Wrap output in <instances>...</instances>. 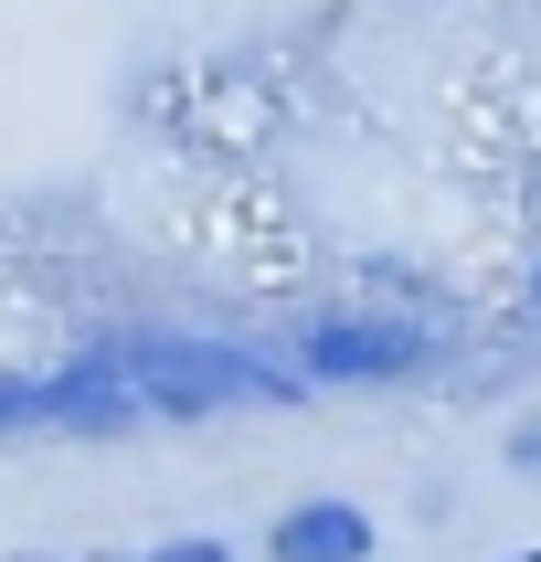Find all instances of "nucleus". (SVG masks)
Returning <instances> with one entry per match:
<instances>
[{"label": "nucleus", "instance_id": "f257e3e1", "mask_svg": "<svg viewBox=\"0 0 541 562\" xmlns=\"http://www.w3.org/2000/svg\"><path fill=\"white\" fill-rule=\"evenodd\" d=\"M127 372V393L170 425H202V414H297L308 404V372L277 361L255 340H191V329H138V340H95Z\"/></svg>", "mask_w": 541, "mask_h": 562}, {"label": "nucleus", "instance_id": "f03ea898", "mask_svg": "<svg viewBox=\"0 0 541 562\" xmlns=\"http://www.w3.org/2000/svg\"><path fill=\"white\" fill-rule=\"evenodd\" d=\"M138 414L149 404L106 350H75L54 372H0V436H127Z\"/></svg>", "mask_w": 541, "mask_h": 562}, {"label": "nucleus", "instance_id": "7ed1b4c3", "mask_svg": "<svg viewBox=\"0 0 541 562\" xmlns=\"http://www.w3.org/2000/svg\"><path fill=\"white\" fill-rule=\"evenodd\" d=\"M297 372L308 382H414L436 372L425 318H297Z\"/></svg>", "mask_w": 541, "mask_h": 562}, {"label": "nucleus", "instance_id": "20e7f679", "mask_svg": "<svg viewBox=\"0 0 541 562\" xmlns=\"http://www.w3.org/2000/svg\"><path fill=\"white\" fill-rule=\"evenodd\" d=\"M266 562H372V509L350 499H297L266 531Z\"/></svg>", "mask_w": 541, "mask_h": 562}, {"label": "nucleus", "instance_id": "39448f33", "mask_svg": "<svg viewBox=\"0 0 541 562\" xmlns=\"http://www.w3.org/2000/svg\"><path fill=\"white\" fill-rule=\"evenodd\" d=\"M149 562H234V541H202V531H181V541H149Z\"/></svg>", "mask_w": 541, "mask_h": 562}, {"label": "nucleus", "instance_id": "423d86ee", "mask_svg": "<svg viewBox=\"0 0 541 562\" xmlns=\"http://www.w3.org/2000/svg\"><path fill=\"white\" fill-rule=\"evenodd\" d=\"M509 468H531V477H541V414H520V425H509Z\"/></svg>", "mask_w": 541, "mask_h": 562}, {"label": "nucleus", "instance_id": "0eeeda50", "mask_svg": "<svg viewBox=\"0 0 541 562\" xmlns=\"http://www.w3.org/2000/svg\"><path fill=\"white\" fill-rule=\"evenodd\" d=\"M509 562H541V552H509Z\"/></svg>", "mask_w": 541, "mask_h": 562}, {"label": "nucleus", "instance_id": "6e6552de", "mask_svg": "<svg viewBox=\"0 0 541 562\" xmlns=\"http://www.w3.org/2000/svg\"><path fill=\"white\" fill-rule=\"evenodd\" d=\"M106 562H117V552H106ZM138 562H149V552H138Z\"/></svg>", "mask_w": 541, "mask_h": 562}, {"label": "nucleus", "instance_id": "1a4fd4ad", "mask_svg": "<svg viewBox=\"0 0 541 562\" xmlns=\"http://www.w3.org/2000/svg\"><path fill=\"white\" fill-rule=\"evenodd\" d=\"M531 297H541V277H531Z\"/></svg>", "mask_w": 541, "mask_h": 562}]
</instances>
